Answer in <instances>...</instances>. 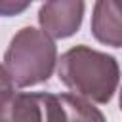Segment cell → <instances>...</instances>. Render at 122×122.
Returning a JSON list of instances; mask_svg holds the SVG:
<instances>
[{
	"instance_id": "cell-1",
	"label": "cell",
	"mask_w": 122,
	"mask_h": 122,
	"mask_svg": "<svg viewBox=\"0 0 122 122\" xmlns=\"http://www.w3.org/2000/svg\"><path fill=\"white\" fill-rule=\"evenodd\" d=\"M57 76L74 95L107 105L118 90L120 65L114 55L78 44L57 59Z\"/></svg>"
},
{
	"instance_id": "cell-2",
	"label": "cell",
	"mask_w": 122,
	"mask_h": 122,
	"mask_svg": "<svg viewBox=\"0 0 122 122\" xmlns=\"http://www.w3.org/2000/svg\"><path fill=\"white\" fill-rule=\"evenodd\" d=\"M57 65L55 42L36 27L19 29L4 53V67L17 88L48 82Z\"/></svg>"
},
{
	"instance_id": "cell-3",
	"label": "cell",
	"mask_w": 122,
	"mask_h": 122,
	"mask_svg": "<svg viewBox=\"0 0 122 122\" xmlns=\"http://www.w3.org/2000/svg\"><path fill=\"white\" fill-rule=\"evenodd\" d=\"M0 122H63L57 93L15 92L0 114Z\"/></svg>"
},
{
	"instance_id": "cell-4",
	"label": "cell",
	"mask_w": 122,
	"mask_h": 122,
	"mask_svg": "<svg viewBox=\"0 0 122 122\" xmlns=\"http://www.w3.org/2000/svg\"><path fill=\"white\" fill-rule=\"evenodd\" d=\"M86 4L80 0H51L38 8L40 30L51 40H63L78 32Z\"/></svg>"
},
{
	"instance_id": "cell-5",
	"label": "cell",
	"mask_w": 122,
	"mask_h": 122,
	"mask_svg": "<svg viewBox=\"0 0 122 122\" xmlns=\"http://www.w3.org/2000/svg\"><path fill=\"white\" fill-rule=\"evenodd\" d=\"M90 29L97 42L122 48V0H97L93 4Z\"/></svg>"
},
{
	"instance_id": "cell-6",
	"label": "cell",
	"mask_w": 122,
	"mask_h": 122,
	"mask_svg": "<svg viewBox=\"0 0 122 122\" xmlns=\"http://www.w3.org/2000/svg\"><path fill=\"white\" fill-rule=\"evenodd\" d=\"M63 107V122H107L103 112L93 107V103L74 95V93H57Z\"/></svg>"
},
{
	"instance_id": "cell-7",
	"label": "cell",
	"mask_w": 122,
	"mask_h": 122,
	"mask_svg": "<svg viewBox=\"0 0 122 122\" xmlns=\"http://www.w3.org/2000/svg\"><path fill=\"white\" fill-rule=\"evenodd\" d=\"M13 93H15V84L11 82L6 67L0 65V114L6 109V105L10 103V99L13 97Z\"/></svg>"
},
{
	"instance_id": "cell-8",
	"label": "cell",
	"mask_w": 122,
	"mask_h": 122,
	"mask_svg": "<svg viewBox=\"0 0 122 122\" xmlns=\"http://www.w3.org/2000/svg\"><path fill=\"white\" fill-rule=\"evenodd\" d=\"M30 6V2H11V0H0V15L2 17H11L21 11H25Z\"/></svg>"
},
{
	"instance_id": "cell-9",
	"label": "cell",
	"mask_w": 122,
	"mask_h": 122,
	"mask_svg": "<svg viewBox=\"0 0 122 122\" xmlns=\"http://www.w3.org/2000/svg\"><path fill=\"white\" fill-rule=\"evenodd\" d=\"M118 105H120V109H122V90H120V97H118Z\"/></svg>"
}]
</instances>
